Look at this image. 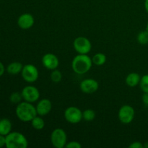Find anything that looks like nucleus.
Wrapping results in <instances>:
<instances>
[{
    "label": "nucleus",
    "mask_w": 148,
    "mask_h": 148,
    "mask_svg": "<svg viewBox=\"0 0 148 148\" xmlns=\"http://www.w3.org/2000/svg\"><path fill=\"white\" fill-rule=\"evenodd\" d=\"M15 113L17 118L23 122L31 121L38 115L36 107L32 103L27 101L20 102L17 104Z\"/></svg>",
    "instance_id": "f257e3e1"
},
{
    "label": "nucleus",
    "mask_w": 148,
    "mask_h": 148,
    "mask_svg": "<svg viewBox=\"0 0 148 148\" xmlns=\"http://www.w3.org/2000/svg\"><path fill=\"white\" fill-rule=\"evenodd\" d=\"M92 59L88 54H78L73 59L72 68L77 75H84L91 69L92 65Z\"/></svg>",
    "instance_id": "f03ea898"
},
{
    "label": "nucleus",
    "mask_w": 148,
    "mask_h": 148,
    "mask_svg": "<svg viewBox=\"0 0 148 148\" xmlns=\"http://www.w3.org/2000/svg\"><path fill=\"white\" fill-rule=\"evenodd\" d=\"M5 137L6 147L26 148L28 146V141L25 136L18 132H11Z\"/></svg>",
    "instance_id": "7ed1b4c3"
},
{
    "label": "nucleus",
    "mask_w": 148,
    "mask_h": 148,
    "mask_svg": "<svg viewBox=\"0 0 148 148\" xmlns=\"http://www.w3.org/2000/svg\"><path fill=\"white\" fill-rule=\"evenodd\" d=\"M51 142L54 147H65L67 143V137L64 130L61 128L55 129L51 134Z\"/></svg>",
    "instance_id": "20e7f679"
},
{
    "label": "nucleus",
    "mask_w": 148,
    "mask_h": 148,
    "mask_svg": "<svg viewBox=\"0 0 148 148\" xmlns=\"http://www.w3.org/2000/svg\"><path fill=\"white\" fill-rule=\"evenodd\" d=\"M73 46L75 50L79 54H88L92 49L90 40L84 36H79L74 40Z\"/></svg>",
    "instance_id": "39448f33"
},
{
    "label": "nucleus",
    "mask_w": 148,
    "mask_h": 148,
    "mask_svg": "<svg viewBox=\"0 0 148 148\" xmlns=\"http://www.w3.org/2000/svg\"><path fill=\"white\" fill-rule=\"evenodd\" d=\"M23 79L28 83H33L38 79L39 76L38 70L35 65L28 64L23 66L21 72Z\"/></svg>",
    "instance_id": "423d86ee"
},
{
    "label": "nucleus",
    "mask_w": 148,
    "mask_h": 148,
    "mask_svg": "<svg viewBox=\"0 0 148 148\" xmlns=\"http://www.w3.org/2000/svg\"><path fill=\"white\" fill-rule=\"evenodd\" d=\"M135 116L134 108L130 105H124L119 110L118 117L119 121L124 124H130Z\"/></svg>",
    "instance_id": "0eeeda50"
},
{
    "label": "nucleus",
    "mask_w": 148,
    "mask_h": 148,
    "mask_svg": "<svg viewBox=\"0 0 148 148\" xmlns=\"http://www.w3.org/2000/svg\"><path fill=\"white\" fill-rule=\"evenodd\" d=\"M64 118L70 124H77L82 120V112L77 107H68L64 111Z\"/></svg>",
    "instance_id": "6e6552de"
},
{
    "label": "nucleus",
    "mask_w": 148,
    "mask_h": 148,
    "mask_svg": "<svg viewBox=\"0 0 148 148\" xmlns=\"http://www.w3.org/2000/svg\"><path fill=\"white\" fill-rule=\"evenodd\" d=\"M22 96L25 101L29 103L36 102L40 98V92L38 89L33 85H27L23 89L21 92Z\"/></svg>",
    "instance_id": "1a4fd4ad"
},
{
    "label": "nucleus",
    "mask_w": 148,
    "mask_h": 148,
    "mask_svg": "<svg viewBox=\"0 0 148 148\" xmlns=\"http://www.w3.org/2000/svg\"><path fill=\"white\" fill-rule=\"evenodd\" d=\"M79 88L82 92L87 94H91L95 92L98 90L99 84L98 81L92 78H88L82 80L80 82Z\"/></svg>",
    "instance_id": "9d476101"
},
{
    "label": "nucleus",
    "mask_w": 148,
    "mask_h": 148,
    "mask_svg": "<svg viewBox=\"0 0 148 148\" xmlns=\"http://www.w3.org/2000/svg\"><path fill=\"white\" fill-rule=\"evenodd\" d=\"M42 64L43 66L49 70L57 69L59 64V61L57 56L51 53H46L42 57Z\"/></svg>",
    "instance_id": "9b49d317"
},
{
    "label": "nucleus",
    "mask_w": 148,
    "mask_h": 148,
    "mask_svg": "<svg viewBox=\"0 0 148 148\" xmlns=\"http://www.w3.org/2000/svg\"><path fill=\"white\" fill-rule=\"evenodd\" d=\"M35 23L33 16L30 13L22 14L17 19V25L19 27L23 30H27L33 27Z\"/></svg>",
    "instance_id": "f8f14e48"
},
{
    "label": "nucleus",
    "mask_w": 148,
    "mask_h": 148,
    "mask_svg": "<svg viewBox=\"0 0 148 148\" xmlns=\"http://www.w3.org/2000/svg\"><path fill=\"white\" fill-rule=\"evenodd\" d=\"M36 108L38 115L40 116L47 115L52 109L51 101L47 98H43L38 102Z\"/></svg>",
    "instance_id": "ddd939ff"
},
{
    "label": "nucleus",
    "mask_w": 148,
    "mask_h": 148,
    "mask_svg": "<svg viewBox=\"0 0 148 148\" xmlns=\"http://www.w3.org/2000/svg\"><path fill=\"white\" fill-rule=\"evenodd\" d=\"M140 79H141V77L138 73L132 72V73H130L127 75V77H126L125 82L126 84L129 87L134 88V87L137 86L140 84Z\"/></svg>",
    "instance_id": "4468645a"
},
{
    "label": "nucleus",
    "mask_w": 148,
    "mask_h": 148,
    "mask_svg": "<svg viewBox=\"0 0 148 148\" xmlns=\"http://www.w3.org/2000/svg\"><path fill=\"white\" fill-rule=\"evenodd\" d=\"M12 122L8 119H0V134L7 136L12 132Z\"/></svg>",
    "instance_id": "2eb2a0df"
},
{
    "label": "nucleus",
    "mask_w": 148,
    "mask_h": 148,
    "mask_svg": "<svg viewBox=\"0 0 148 148\" xmlns=\"http://www.w3.org/2000/svg\"><path fill=\"white\" fill-rule=\"evenodd\" d=\"M23 64L19 62H14L10 63L7 67V72L10 75H16L21 73L23 70Z\"/></svg>",
    "instance_id": "dca6fc26"
},
{
    "label": "nucleus",
    "mask_w": 148,
    "mask_h": 148,
    "mask_svg": "<svg viewBox=\"0 0 148 148\" xmlns=\"http://www.w3.org/2000/svg\"><path fill=\"white\" fill-rule=\"evenodd\" d=\"M31 125L35 130H41L45 127V121L40 116H36L31 121Z\"/></svg>",
    "instance_id": "f3484780"
},
{
    "label": "nucleus",
    "mask_w": 148,
    "mask_h": 148,
    "mask_svg": "<svg viewBox=\"0 0 148 148\" xmlns=\"http://www.w3.org/2000/svg\"><path fill=\"white\" fill-rule=\"evenodd\" d=\"M92 63L97 66L103 65L106 62V56L103 53H95L92 58Z\"/></svg>",
    "instance_id": "a211bd4d"
},
{
    "label": "nucleus",
    "mask_w": 148,
    "mask_h": 148,
    "mask_svg": "<svg viewBox=\"0 0 148 148\" xmlns=\"http://www.w3.org/2000/svg\"><path fill=\"white\" fill-rule=\"evenodd\" d=\"M137 40L138 43L141 45L148 44V31L147 30L140 32L137 35Z\"/></svg>",
    "instance_id": "6ab92c4d"
},
{
    "label": "nucleus",
    "mask_w": 148,
    "mask_h": 148,
    "mask_svg": "<svg viewBox=\"0 0 148 148\" xmlns=\"http://www.w3.org/2000/svg\"><path fill=\"white\" fill-rule=\"evenodd\" d=\"M95 118V112L92 109H86L82 112V119L86 121H92Z\"/></svg>",
    "instance_id": "aec40b11"
},
{
    "label": "nucleus",
    "mask_w": 148,
    "mask_h": 148,
    "mask_svg": "<svg viewBox=\"0 0 148 148\" xmlns=\"http://www.w3.org/2000/svg\"><path fill=\"white\" fill-rule=\"evenodd\" d=\"M139 85L143 92H148V75H145L142 77Z\"/></svg>",
    "instance_id": "412c9836"
},
{
    "label": "nucleus",
    "mask_w": 148,
    "mask_h": 148,
    "mask_svg": "<svg viewBox=\"0 0 148 148\" xmlns=\"http://www.w3.org/2000/svg\"><path fill=\"white\" fill-rule=\"evenodd\" d=\"M62 79V72L57 69L52 70L51 74V79L53 82H59Z\"/></svg>",
    "instance_id": "4be33fe9"
},
{
    "label": "nucleus",
    "mask_w": 148,
    "mask_h": 148,
    "mask_svg": "<svg viewBox=\"0 0 148 148\" xmlns=\"http://www.w3.org/2000/svg\"><path fill=\"white\" fill-rule=\"evenodd\" d=\"M23 96H22V93H20L18 92H14L10 95V100L12 103L14 104H18L20 102H22L23 100Z\"/></svg>",
    "instance_id": "5701e85b"
},
{
    "label": "nucleus",
    "mask_w": 148,
    "mask_h": 148,
    "mask_svg": "<svg viewBox=\"0 0 148 148\" xmlns=\"http://www.w3.org/2000/svg\"><path fill=\"white\" fill-rule=\"evenodd\" d=\"M65 147L66 148H81L82 145L79 143L77 141H71L66 143Z\"/></svg>",
    "instance_id": "b1692460"
},
{
    "label": "nucleus",
    "mask_w": 148,
    "mask_h": 148,
    "mask_svg": "<svg viewBox=\"0 0 148 148\" xmlns=\"http://www.w3.org/2000/svg\"><path fill=\"white\" fill-rule=\"evenodd\" d=\"M130 148H144V145L140 142H134L129 146Z\"/></svg>",
    "instance_id": "393cba45"
},
{
    "label": "nucleus",
    "mask_w": 148,
    "mask_h": 148,
    "mask_svg": "<svg viewBox=\"0 0 148 148\" xmlns=\"http://www.w3.org/2000/svg\"><path fill=\"white\" fill-rule=\"evenodd\" d=\"M6 145V137L0 134V147H4Z\"/></svg>",
    "instance_id": "a878e982"
},
{
    "label": "nucleus",
    "mask_w": 148,
    "mask_h": 148,
    "mask_svg": "<svg viewBox=\"0 0 148 148\" xmlns=\"http://www.w3.org/2000/svg\"><path fill=\"white\" fill-rule=\"evenodd\" d=\"M142 100L145 105L148 106V92H144L142 97Z\"/></svg>",
    "instance_id": "bb28decb"
},
{
    "label": "nucleus",
    "mask_w": 148,
    "mask_h": 148,
    "mask_svg": "<svg viewBox=\"0 0 148 148\" xmlns=\"http://www.w3.org/2000/svg\"><path fill=\"white\" fill-rule=\"evenodd\" d=\"M4 72H5V67H4L2 62H0V77L2 76V75H4Z\"/></svg>",
    "instance_id": "cd10ccee"
},
{
    "label": "nucleus",
    "mask_w": 148,
    "mask_h": 148,
    "mask_svg": "<svg viewBox=\"0 0 148 148\" xmlns=\"http://www.w3.org/2000/svg\"><path fill=\"white\" fill-rule=\"evenodd\" d=\"M144 5H145V9L146 12L148 13V0H145V1Z\"/></svg>",
    "instance_id": "c85d7f7f"
},
{
    "label": "nucleus",
    "mask_w": 148,
    "mask_h": 148,
    "mask_svg": "<svg viewBox=\"0 0 148 148\" xmlns=\"http://www.w3.org/2000/svg\"><path fill=\"white\" fill-rule=\"evenodd\" d=\"M143 145H144L145 148H148V142H146L145 144H143Z\"/></svg>",
    "instance_id": "c756f323"
},
{
    "label": "nucleus",
    "mask_w": 148,
    "mask_h": 148,
    "mask_svg": "<svg viewBox=\"0 0 148 148\" xmlns=\"http://www.w3.org/2000/svg\"><path fill=\"white\" fill-rule=\"evenodd\" d=\"M146 30H147V31H148V22H147V25H146Z\"/></svg>",
    "instance_id": "7c9ffc66"
}]
</instances>
